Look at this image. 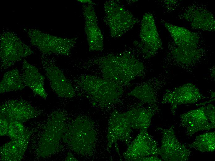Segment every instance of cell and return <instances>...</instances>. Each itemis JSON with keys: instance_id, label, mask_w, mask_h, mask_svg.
Returning a JSON list of instances; mask_svg holds the SVG:
<instances>
[{"instance_id": "603a6c76", "label": "cell", "mask_w": 215, "mask_h": 161, "mask_svg": "<svg viewBox=\"0 0 215 161\" xmlns=\"http://www.w3.org/2000/svg\"><path fill=\"white\" fill-rule=\"evenodd\" d=\"M188 146L202 152H212L215 149V132L205 133L196 136Z\"/></svg>"}, {"instance_id": "ffe728a7", "label": "cell", "mask_w": 215, "mask_h": 161, "mask_svg": "<svg viewBox=\"0 0 215 161\" xmlns=\"http://www.w3.org/2000/svg\"><path fill=\"white\" fill-rule=\"evenodd\" d=\"M158 111L148 105L146 107L134 108L123 113L132 128L148 130L153 116Z\"/></svg>"}, {"instance_id": "8fae6325", "label": "cell", "mask_w": 215, "mask_h": 161, "mask_svg": "<svg viewBox=\"0 0 215 161\" xmlns=\"http://www.w3.org/2000/svg\"><path fill=\"white\" fill-rule=\"evenodd\" d=\"M41 113V110L22 99L7 100L0 107V117L6 119L9 123L13 121L23 123L36 117Z\"/></svg>"}, {"instance_id": "6da1fadb", "label": "cell", "mask_w": 215, "mask_h": 161, "mask_svg": "<svg viewBox=\"0 0 215 161\" xmlns=\"http://www.w3.org/2000/svg\"><path fill=\"white\" fill-rule=\"evenodd\" d=\"M96 61L103 78L121 86L126 85L145 71L144 64L127 51L105 55Z\"/></svg>"}, {"instance_id": "7c38bea8", "label": "cell", "mask_w": 215, "mask_h": 161, "mask_svg": "<svg viewBox=\"0 0 215 161\" xmlns=\"http://www.w3.org/2000/svg\"><path fill=\"white\" fill-rule=\"evenodd\" d=\"M158 146V142L149 134L147 130H141L123 155L126 160L133 161L144 157L157 155L159 153Z\"/></svg>"}, {"instance_id": "3957f363", "label": "cell", "mask_w": 215, "mask_h": 161, "mask_svg": "<svg viewBox=\"0 0 215 161\" xmlns=\"http://www.w3.org/2000/svg\"><path fill=\"white\" fill-rule=\"evenodd\" d=\"M103 21L112 37H120L131 29L138 22L129 11L117 0H109L104 5Z\"/></svg>"}, {"instance_id": "4fadbf2b", "label": "cell", "mask_w": 215, "mask_h": 161, "mask_svg": "<svg viewBox=\"0 0 215 161\" xmlns=\"http://www.w3.org/2000/svg\"><path fill=\"white\" fill-rule=\"evenodd\" d=\"M171 77L170 73L168 72L164 75L152 78L135 87L128 95L134 96L159 110L158 92L167 85Z\"/></svg>"}, {"instance_id": "ba28073f", "label": "cell", "mask_w": 215, "mask_h": 161, "mask_svg": "<svg viewBox=\"0 0 215 161\" xmlns=\"http://www.w3.org/2000/svg\"><path fill=\"white\" fill-rule=\"evenodd\" d=\"M174 127L168 128L158 127L162 134L159 155L165 161H185L188 160L191 154L190 150L181 143L177 138Z\"/></svg>"}, {"instance_id": "9c48e42d", "label": "cell", "mask_w": 215, "mask_h": 161, "mask_svg": "<svg viewBox=\"0 0 215 161\" xmlns=\"http://www.w3.org/2000/svg\"><path fill=\"white\" fill-rule=\"evenodd\" d=\"M206 98L195 85L187 83L171 90H166L161 104H170L171 112L174 115L179 105L195 103Z\"/></svg>"}, {"instance_id": "d4e9b609", "label": "cell", "mask_w": 215, "mask_h": 161, "mask_svg": "<svg viewBox=\"0 0 215 161\" xmlns=\"http://www.w3.org/2000/svg\"><path fill=\"white\" fill-rule=\"evenodd\" d=\"M215 106L212 104H209L204 106V112L205 115L214 128L215 126Z\"/></svg>"}, {"instance_id": "cb8c5ba5", "label": "cell", "mask_w": 215, "mask_h": 161, "mask_svg": "<svg viewBox=\"0 0 215 161\" xmlns=\"http://www.w3.org/2000/svg\"><path fill=\"white\" fill-rule=\"evenodd\" d=\"M26 133V131L22 122L17 121L9 122L7 135L11 139L19 138Z\"/></svg>"}, {"instance_id": "52a82bcc", "label": "cell", "mask_w": 215, "mask_h": 161, "mask_svg": "<svg viewBox=\"0 0 215 161\" xmlns=\"http://www.w3.org/2000/svg\"><path fill=\"white\" fill-rule=\"evenodd\" d=\"M139 35L140 41L136 44L140 54L145 59L153 57L162 48V42L151 13H146L143 15Z\"/></svg>"}, {"instance_id": "5bb4252c", "label": "cell", "mask_w": 215, "mask_h": 161, "mask_svg": "<svg viewBox=\"0 0 215 161\" xmlns=\"http://www.w3.org/2000/svg\"><path fill=\"white\" fill-rule=\"evenodd\" d=\"M179 17L187 21L195 29L212 32L215 30V21L213 14L201 4H191Z\"/></svg>"}, {"instance_id": "2e32d148", "label": "cell", "mask_w": 215, "mask_h": 161, "mask_svg": "<svg viewBox=\"0 0 215 161\" xmlns=\"http://www.w3.org/2000/svg\"><path fill=\"white\" fill-rule=\"evenodd\" d=\"M132 127L123 113L116 110L112 113L109 120L107 135L108 146L120 141L128 146L131 139Z\"/></svg>"}, {"instance_id": "9a60e30c", "label": "cell", "mask_w": 215, "mask_h": 161, "mask_svg": "<svg viewBox=\"0 0 215 161\" xmlns=\"http://www.w3.org/2000/svg\"><path fill=\"white\" fill-rule=\"evenodd\" d=\"M83 6L85 30L90 51H102L103 49V35L99 28L93 2Z\"/></svg>"}, {"instance_id": "30bf717a", "label": "cell", "mask_w": 215, "mask_h": 161, "mask_svg": "<svg viewBox=\"0 0 215 161\" xmlns=\"http://www.w3.org/2000/svg\"><path fill=\"white\" fill-rule=\"evenodd\" d=\"M40 59L50 87L54 91L62 98L73 97L75 94L74 87L61 70L48 56L41 54Z\"/></svg>"}, {"instance_id": "8992f818", "label": "cell", "mask_w": 215, "mask_h": 161, "mask_svg": "<svg viewBox=\"0 0 215 161\" xmlns=\"http://www.w3.org/2000/svg\"><path fill=\"white\" fill-rule=\"evenodd\" d=\"M33 53L31 48L13 32L6 30L1 34L0 69L2 72Z\"/></svg>"}, {"instance_id": "ac0fdd59", "label": "cell", "mask_w": 215, "mask_h": 161, "mask_svg": "<svg viewBox=\"0 0 215 161\" xmlns=\"http://www.w3.org/2000/svg\"><path fill=\"white\" fill-rule=\"evenodd\" d=\"M21 75L25 86L35 94L44 99L46 98L47 94L44 86L45 77L36 67L24 59Z\"/></svg>"}, {"instance_id": "7a4b0ae2", "label": "cell", "mask_w": 215, "mask_h": 161, "mask_svg": "<svg viewBox=\"0 0 215 161\" xmlns=\"http://www.w3.org/2000/svg\"><path fill=\"white\" fill-rule=\"evenodd\" d=\"M31 44L41 54L69 56L76 43L77 38H64L53 36L35 28L24 29Z\"/></svg>"}, {"instance_id": "5b68a950", "label": "cell", "mask_w": 215, "mask_h": 161, "mask_svg": "<svg viewBox=\"0 0 215 161\" xmlns=\"http://www.w3.org/2000/svg\"><path fill=\"white\" fill-rule=\"evenodd\" d=\"M207 53L208 51L204 47H180L172 41L168 46L164 66L166 67L175 66L191 72L207 59Z\"/></svg>"}, {"instance_id": "484cf974", "label": "cell", "mask_w": 215, "mask_h": 161, "mask_svg": "<svg viewBox=\"0 0 215 161\" xmlns=\"http://www.w3.org/2000/svg\"><path fill=\"white\" fill-rule=\"evenodd\" d=\"M0 136L7 135L9 123L6 119L0 117Z\"/></svg>"}, {"instance_id": "7402d4cb", "label": "cell", "mask_w": 215, "mask_h": 161, "mask_svg": "<svg viewBox=\"0 0 215 161\" xmlns=\"http://www.w3.org/2000/svg\"><path fill=\"white\" fill-rule=\"evenodd\" d=\"M25 86L19 71L15 68L4 73L0 82V93L22 90Z\"/></svg>"}, {"instance_id": "e0dca14e", "label": "cell", "mask_w": 215, "mask_h": 161, "mask_svg": "<svg viewBox=\"0 0 215 161\" xmlns=\"http://www.w3.org/2000/svg\"><path fill=\"white\" fill-rule=\"evenodd\" d=\"M179 118L180 125L186 128L189 137L198 131L214 128L205 115L204 106L181 114Z\"/></svg>"}, {"instance_id": "83f0119b", "label": "cell", "mask_w": 215, "mask_h": 161, "mask_svg": "<svg viewBox=\"0 0 215 161\" xmlns=\"http://www.w3.org/2000/svg\"><path fill=\"white\" fill-rule=\"evenodd\" d=\"M210 69L209 73L210 75L212 78L213 79V80H215V67L214 66H213V67L211 68Z\"/></svg>"}, {"instance_id": "277c9868", "label": "cell", "mask_w": 215, "mask_h": 161, "mask_svg": "<svg viewBox=\"0 0 215 161\" xmlns=\"http://www.w3.org/2000/svg\"><path fill=\"white\" fill-rule=\"evenodd\" d=\"M78 84L101 105L107 106L117 101L122 95V86L104 78L84 76L80 78Z\"/></svg>"}, {"instance_id": "44dd1931", "label": "cell", "mask_w": 215, "mask_h": 161, "mask_svg": "<svg viewBox=\"0 0 215 161\" xmlns=\"http://www.w3.org/2000/svg\"><path fill=\"white\" fill-rule=\"evenodd\" d=\"M30 134L26 133L22 137L12 140L0 148L1 159L4 161H19L22 158L28 143Z\"/></svg>"}, {"instance_id": "4316f807", "label": "cell", "mask_w": 215, "mask_h": 161, "mask_svg": "<svg viewBox=\"0 0 215 161\" xmlns=\"http://www.w3.org/2000/svg\"><path fill=\"white\" fill-rule=\"evenodd\" d=\"M162 160L157 155H151L137 159L135 161H161Z\"/></svg>"}, {"instance_id": "d6986e66", "label": "cell", "mask_w": 215, "mask_h": 161, "mask_svg": "<svg viewBox=\"0 0 215 161\" xmlns=\"http://www.w3.org/2000/svg\"><path fill=\"white\" fill-rule=\"evenodd\" d=\"M161 22L170 33L174 43L184 47L196 48L200 46V37L198 33L181 27L171 24L164 20Z\"/></svg>"}]
</instances>
